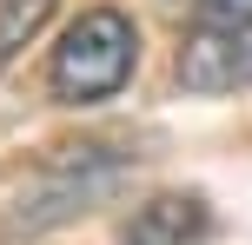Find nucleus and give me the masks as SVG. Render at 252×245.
I'll list each match as a JSON object with an SVG mask.
<instances>
[{
  "mask_svg": "<svg viewBox=\"0 0 252 245\" xmlns=\"http://www.w3.org/2000/svg\"><path fill=\"white\" fill-rule=\"evenodd\" d=\"M126 166L133 159L113 153V146H60V159H47V166L33 172V186H27L20 199H13V232H40V225L53 219H73V212H87L100 192H113L126 179Z\"/></svg>",
  "mask_w": 252,
  "mask_h": 245,
  "instance_id": "obj_2",
  "label": "nucleus"
},
{
  "mask_svg": "<svg viewBox=\"0 0 252 245\" xmlns=\"http://www.w3.org/2000/svg\"><path fill=\"white\" fill-rule=\"evenodd\" d=\"M53 7H60V0H0V66H13L27 53V40L47 33Z\"/></svg>",
  "mask_w": 252,
  "mask_h": 245,
  "instance_id": "obj_5",
  "label": "nucleus"
},
{
  "mask_svg": "<svg viewBox=\"0 0 252 245\" xmlns=\"http://www.w3.org/2000/svg\"><path fill=\"white\" fill-rule=\"evenodd\" d=\"M166 13H186V27H252V0H159Z\"/></svg>",
  "mask_w": 252,
  "mask_h": 245,
  "instance_id": "obj_6",
  "label": "nucleus"
},
{
  "mask_svg": "<svg viewBox=\"0 0 252 245\" xmlns=\"http://www.w3.org/2000/svg\"><path fill=\"white\" fill-rule=\"evenodd\" d=\"M213 232V206L199 192H153L120 225V245H199Z\"/></svg>",
  "mask_w": 252,
  "mask_h": 245,
  "instance_id": "obj_4",
  "label": "nucleus"
},
{
  "mask_svg": "<svg viewBox=\"0 0 252 245\" xmlns=\"http://www.w3.org/2000/svg\"><path fill=\"white\" fill-rule=\"evenodd\" d=\"M139 66V27L126 7H87L73 27L60 33L47 60V93L60 106H100L133 80Z\"/></svg>",
  "mask_w": 252,
  "mask_h": 245,
  "instance_id": "obj_1",
  "label": "nucleus"
},
{
  "mask_svg": "<svg viewBox=\"0 0 252 245\" xmlns=\"http://www.w3.org/2000/svg\"><path fill=\"white\" fill-rule=\"evenodd\" d=\"M173 80L199 100L252 86V27H186L173 53Z\"/></svg>",
  "mask_w": 252,
  "mask_h": 245,
  "instance_id": "obj_3",
  "label": "nucleus"
}]
</instances>
